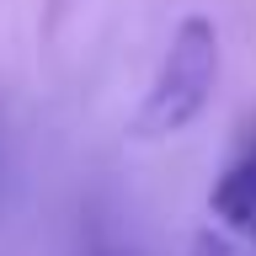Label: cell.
I'll return each mask as SVG.
<instances>
[{
    "label": "cell",
    "mask_w": 256,
    "mask_h": 256,
    "mask_svg": "<svg viewBox=\"0 0 256 256\" xmlns=\"http://www.w3.org/2000/svg\"><path fill=\"white\" fill-rule=\"evenodd\" d=\"M219 86V32L208 16H187L176 27L166 59H160L155 80L139 102L134 134L155 139V134H182V128L208 107V96Z\"/></svg>",
    "instance_id": "cell-1"
},
{
    "label": "cell",
    "mask_w": 256,
    "mask_h": 256,
    "mask_svg": "<svg viewBox=\"0 0 256 256\" xmlns=\"http://www.w3.org/2000/svg\"><path fill=\"white\" fill-rule=\"evenodd\" d=\"M208 208H214V219H219L235 240H246L256 251V128L240 139V150L230 155V166L214 176Z\"/></svg>",
    "instance_id": "cell-2"
}]
</instances>
